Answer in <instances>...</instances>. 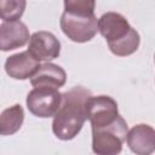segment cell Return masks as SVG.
Returning a JSON list of instances; mask_svg holds the SVG:
<instances>
[{"label":"cell","mask_w":155,"mask_h":155,"mask_svg":"<svg viewBox=\"0 0 155 155\" xmlns=\"http://www.w3.org/2000/svg\"><path fill=\"white\" fill-rule=\"evenodd\" d=\"M29 38L28 27L19 19L5 21L0 24V51L6 52L23 47Z\"/></svg>","instance_id":"obj_7"},{"label":"cell","mask_w":155,"mask_h":155,"mask_svg":"<svg viewBox=\"0 0 155 155\" xmlns=\"http://www.w3.org/2000/svg\"><path fill=\"white\" fill-rule=\"evenodd\" d=\"M59 24L68 39L80 44L92 40L98 31V19L94 15L78 16L64 11L61 16Z\"/></svg>","instance_id":"obj_3"},{"label":"cell","mask_w":155,"mask_h":155,"mask_svg":"<svg viewBox=\"0 0 155 155\" xmlns=\"http://www.w3.org/2000/svg\"><path fill=\"white\" fill-rule=\"evenodd\" d=\"M27 0H0V18L4 21L19 19L25 10Z\"/></svg>","instance_id":"obj_14"},{"label":"cell","mask_w":155,"mask_h":155,"mask_svg":"<svg viewBox=\"0 0 155 155\" xmlns=\"http://www.w3.org/2000/svg\"><path fill=\"white\" fill-rule=\"evenodd\" d=\"M67 81L65 70L57 64L46 62L36 69V71L30 78V84L33 87H50L58 90Z\"/></svg>","instance_id":"obj_11"},{"label":"cell","mask_w":155,"mask_h":155,"mask_svg":"<svg viewBox=\"0 0 155 155\" xmlns=\"http://www.w3.org/2000/svg\"><path fill=\"white\" fill-rule=\"evenodd\" d=\"M131 29L126 17L117 12H107L98 18V31L108 44L124 38Z\"/></svg>","instance_id":"obj_8"},{"label":"cell","mask_w":155,"mask_h":155,"mask_svg":"<svg viewBox=\"0 0 155 155\" xmlns=\"http://www.w3.org/2000/svg\"><path fill=\"white\" fill-rule=\"evenodd\" d=\"M28 52L39 62H50L59 56L61 42L54 34L40 30L29 38Z\"/></svg>","instance_id":"obj_6"},{"label":"cell","mask_w":155,"mask_h":155,"mask_svg":"<svg viewBox=\"0 0 155 155\" xmlns=\"http://www.w3.org/2000/svg\"><path fill=\"white\" fill-rule=\"evenodd\" d=\"M86 120L92 128H101L111 124L119 115L117 103L109 96H90L85 104Z\"/></svg>","instance_id":"obj_5"},{"label":"cell","mask_w":155,"mask_h":155,"mask_svg":"<svg viewBox=\"0 0 155 155\" xmlns=\"http://www.w3.org/2000/svg\"><path fill=\"white\" fill-rule=\"evenodd\" d=\"M24 121V110L21 104L6 108L0 114V136L15 134L22 127Z\"/></svg>","instance_id":"obj_12"},{"label":"cell","mask_w":155,"mask_h":155,"mask_svg":"<svg viewBox=\"0 0 155 155\" xmlns=\"http://www.w3.org/2000/svg\"><path fill=\"white\" fill-rule=\"evenodd\" d=\"M96 0H64V11L78 16L94 15Z\"/></svg>","instance_id":"obj_15"},{"label":"cell","mask_w":155,"mask_h":155,"mask_svg":"<svg viewBox=\"0 0 155 155\" xmlns=\"http://www.w3.org/2000/svg\"><path fill=\"white\" fill-rule=\"evenodd\" d=\"M39 65V61H36L28 51H24L7 57L4 68L10 78L16 80H25L33 76Z\"/></svg>","instance_id":"obj_10"},{"label":"cell","mask_w":155,"mask_h":155,"mask_svg":"<svg viewBox=\"0 0 155 155\" xmlns=\"http://www.w3.org/2000/svg\"><path fill=\"white\" fill-rule=\"evenodd\" d=\"M128 127L122 116L101 128H92V150L98 155H116L121 153Z\"/></svg>","instance_id":"obj_2"},{"label":"cell","mask_w":155,"mask_h":155,"mask_svg":"<svg viewBox=\"0 0 155 155\" xmlns=\"http://www.w3.org/2000/svg\"><path fill=\"white\" fill-rule=\"evenodd\" d=\"M126 142L131 151L138 155H149L155 149V131L151 126L139 124L126 134Z\"/></svg>","instance_id":"obj_9"},{"label":"cell","mask_w":155,"mask_h":155,"mask_svg":"<svg viewBox=\"0 0 155 155\" xmlns=\"http://www.w3.org/2000/svg\"><path fill=\"white\" fill-rule=\"evenodd\" d=\"M62 102V93L56 88L34 87L27 96L28 110L38 117H51L56 114Z\"/></svg>","instance_id":"obj_4"},{"label":"cell","mask_w":155,"mask_h":155,"mask_svg":"<svg viewBox=\"0 0 155 155\" xmlns=\"http://www.w3.org/2000/svg\"><path fill=\"white\" fill-rule=\"evenodd\" d=\"M139 42H140V38H139L138 31L131 27L130 31L124 38H121L120 40L115 42L108 44V47L113 54L119 56V57H126V56L134 53L138 50Z\"/></svg>","instance_id":"obj_13"},{"label":"cell","mask_w":155,"mask_h":155,"mask_svg":"<svg viewBox=\"0 0 155 155\" xmlns=\"http://www.w3.org/2000/svg\"><path fill=\"white\" fill-rule=\"evenodd\" d=\"M91 91L75 86L62 93V102L53 115L52 132L61 140H70L78 136L86 121L85 104Z\"/></svg>","instance_id":"obj_1"}]
</instances>
